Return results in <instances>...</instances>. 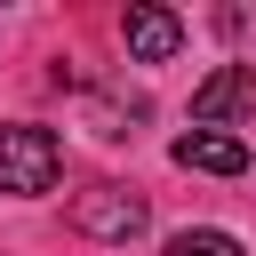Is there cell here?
Segmentation results:
<instances>
[{
	"mask_svg": "<svg viewBox=\"0 0 256 256\" xmlns=\"http://www.w3.org/2000/svg\"><path fill=\"white\" fill-rule=\"evenodd\" d=\"M56 168H64L56 128H32V120H8V128H0V192H8V200L56 192Z\"/></svg>",
	"mask_w": 256,
	"mask_h": 256,
	"instance_id": "cell-1",
	"label": "cell"
},
{
	"mask_svg": "<svg viewBox=\"0 0 256 256\" xmlns=\"http://www.w3.org/2000/svg\"><path fill=\"white\" fill-rule=\"evenodd\" d=\"M192 120L200 128H240V120H256V64H216L200 88H192Z\"/></svg>",
	"mask_w": 256,
	"mask_h": 256,
	"instance_id": "cell-3",
	"label": "cell"
},
{
	"mask_svg": "<svg viewBox=\"0 0 256 256\" xmlns=\"http://www.w3.org/2000/svg\"><path fill=\"white\" fill-rule=\"evenodd\" d=\"M72 232H88V240H104V248H128V240L152 232V200L128 192V184H88V192L72 200Z\"/></svg>",
	"mask_w": 256,
	"mask_h": 256,
	"instance_id": "cell-2",
	"label": "cell"
},
{
	"mask_svg": "<svg viewBox=\"0 0 256 256\" xmlns=\"http://www.w3.org/2000/svg\"><path fill=\"white\" fill-rule=\"evenodd\" d=\"M168 152H176V168H200V176H240L248 168V144L224 136V128H184Z\"/></svg>",
	"mask_w": 256,
	"mask_h": 256,
	"instance_id": "cell-5",
	"label": "cell"
},
{
	"mask_svg": "<svg viewBox=\"0 0 256 256\" xmlns=\"http://www.w3.org/2000/svg\"><path fill=\"white\" fill-rule=\"evenodd\" d=\"M160 256H248L232 232H216V224H184V232H168V248Z\"/></svg>",
	"mask_w": 256,
	"mask_h": 256,
	"instance_id": "cell-6",
	"label": "cell"
},
{
	"mask_svg": "<svg viewBox=\"0 0 256 256\" xmlns=\"http://www.w3.org/2000/svg\"><path fill=\"white\" fill-rule=\"evenodd\" d=\"M120 40H128V56H136V64H168V56L184 48V16H176V8L136 0V8L120 16Z\"/></svg>",
	"mask_w": 256,
	"mask_h": 256,
	"instance_id": "cell-4",
	"label": "cell"
}]
</instances>
